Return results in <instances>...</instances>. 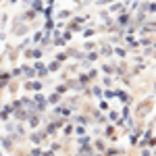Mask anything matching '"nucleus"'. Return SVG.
<instances>
[{
    "instance_id": "1",
    "label": "nucleus",
    "mask_w": 156,
    "mask_h": 156,
    "mask_svg": "<svg viewBox=\"0 0 156 156\" xmlns=\"http://www.w3.org/2000/svg\"><path fill=\"white\" fill-rule=\"evenodd\" d=\"M46 137H48L46 131H34V133L29 135V142H31L34 146H42V144L46 142Z\"/></svg>"
},
{
    "instance_id": "2",
    "label": "nucleus",
    "mask_w": 156,
    "mask_h": 156,
    "mask_svg": "<svg viewBox=\"0 0 156 156\" xmlns=\"http://www.w3.org/2000/svg\"><path fill=\"white\" fill-rule=\"evenodd\" d=\"M34 102H36V106H38V113H44V110H46V104H48V98L40 92V94H34Z\"/></svg>"
},
{
    "instance_id": "3",
    "label": "nucleus",
    "mask_w": 156,
    "mask_h": 156,
    "mask_svg": "<svg viewBox=\"0 0 156 156\" xmlns=\"http://www.w3.org/2000/svg\"><path fill=\"white\" fill-rule=\"evenodd\" d=\"M25 58H34V60H42V54H44V48H27L25 52Z\"/></svg>"
},
{
    "instance_id": "4",
    "label": "nucleus",
    "mask_w": 156,
    "mask_h": 156,
    "mask_svg": "<svg viewBox=\"0 0 156 156\" xmlns=\"http://www.w3.org/2000/svg\"><path fill=\"white\" fill-rule=\"evenodd\" d=\"M42 85H44V83H42L40 79H34V81H25L23 87H25L27 92H36V94H40V92H42Z\"/></svg>"
},
{
    "instance_id": "5",
    "label": "nucleus",
    "mask_w": 156,
    "mask_h": 156,
    "mask_svg": "<svg viewBox=\"0 0 156 156\" xmlns=\"http://www.w3.org/2000/svg\"><path fill=\"white\" fill-rule=\"evenodd\" d=\"M21 71H23V75L27 77V81H34V79L38 77V73H36L34 65H21Z\"/></svg>"
},
{
    "instance_id": "6",
    "label": "nucleus",
    "mask_w": 156,
    "mask_h": 156,
    "mask_svg": "<svg viewBox=\"0 0 156 156\" xmlns=\"http://www.w3.org/2000/svg\"><path fill=\"white\" fill-rule=\"evenodd\" d=\"M10 79H13L10 71H2V73H0V90H4V87H10Z\"/></svg>"
},
{
    "instance_id": "7",
    "label": "nucleus",
    "mask_w": 156,
    "mask_h": 156,
    "mask_svg": "<svg viewBox=\"0 0 156 156\" xmlns=\"http://www.w3.org/2000/svg\"><path fill=\"white\" fill-rule=\"evenodd\" d=\"M34 69H36V73H38V77H40V79L48 75V67H46L42 60H36V63H34Z\"/></svg>"
},
{
    "instance_id": "8",
    "label": "nucleus",
    "mask_w": 156,
    "mask_h": 156,
    "mask_svg": "<svg viewBox=\"0 0 156 156\" xmlns=\"http://www.w3.org/2000/svg\"><path fill=\"white\" fill-rule=\"evenodd\" d=\"M13 115V106L10 104H4L2 106V110H0V121L2 123H8V117Z\"/></svg>"
},
{
    "instance_id": "9",
    "label": "nucleus",
    "mask_w": 156,
    "mask_h": 156,
    "mask_svg": "<svg viewBox=\"0 0 156 156\" xmlns=\"http://www.w3.org/2000/svg\"><path fill=\"white\" fill-rule=\"evenodd\" d=\"M54 115H56V117H63V119H67L69 115H71V108H67V106L58 104V106H54Z\"/></svg>"
},
{
    "instance_id": "10",
    "label": "nucleus",
    "mask_w": 156,
    "mask_h": 156,
    "mask_svg": "<svg viewBox=\"0 0 156 156\" xmlns=\"http://www.w3.org/2000/svg\"><path fill=\"white\" fill-rule=\"evenodd\" d=\"M27 123H29V129H38L40 125H42V117L40 115H34V117H29Z\"/></svg>"
},
{
    "instance_id": "11",
    "label": "nucleus",
    "mask_w": 156,
    "mask_h": 156,
    "mask_svg": "<svg viewBox=\"0 0 156 156\" xmlns=\"http://www.w3.org/2000/svg\"><path fill=\"white\" fill-rule=\"evenodd\" d=\"M44 2H40V0H34V2H29V8L34 10V13H44Z\"/></svg>"
},
{
    "instance_id": "12",
    "label": "nucleus",
    "mask_w": 156,
    "mask_h": 156,
    "mask_svg": "<svg viewBox=\"0 0 156 156\" xmlns=\"http://www.w3.org/2000/svg\"><path fill=\"white\" fill-rule=\"evenodd\" d=\"M58 102H60V94H50L48 96V104H52V106H58Z\"/></svg>"
},
{
    "instance_id": "13",
    "label": "nucleus",
    "mask_w": 156,
    "mask_h": 156,
    "mask_svg": "<svg viewBox=\"0 0 156 156\" xmlns=\"http://www.w3.org/2000/svg\"><path fill=\"white\" fill-rule=\"evenodd\" d=\"M44 31H36V34H31V44H42V40H44Z\"/></svg>"
},
{
    "instance_id": "14",
    "label": "nucleus",
    "mask_w": 156,
    "mask_h": 156,
    "mask_svg": "<svg viewBox=\"0 0 156 156\" xmlns=\"http://www.w3.org/2000/svg\"><path fill=\"white\" fill-rule=\"evenodd\" d=\"M2 148H4V150H10V148H13V137H10V135L2 137Z\"/></svg>"
},
{
    "instance_id": "15",
    "label": "nucleus",
    "mask_w": 156,
    "mask_h": 156,
    "mask_svg": "<svg viewBox=\"0 0 156 156\" xmlns=\"http://www.w3.org/2000/svg\"><path fill=\"white\" fill-rule=\"evenodd\" d=\"M58 69H60V63H58V60H52V63L48 65V71H50V73H56Z\"/></svg>"
},
{
    "instance_id": "16",
    "label": "nucleus",
    "mask_w": 156,
    "mask_h": 156,
    "mask_svg": "<svg viewBox=\"0 0 156 156\" xmlns=\"http://www.w3.org/2000/svg\"><path fill=\"white\" fill-rule=\"evenodd\" d=\"M29 154H31V156H44V150H42V146H34Z\"/></svg>"
},
{
    "instance_id": "17",
    "label": "nucleus",
    "mask_w": 156,
    "mask_h": 156,
    "mask_svg": "<svg viewBox=\"0 0 156 156\" xmlns=\"http://www.w3.org/2000/svg\"><path fill=\"white\" fill-rule=\"evenodd\" d=\"M34 17H36V13H34V10L29 8V10H27V13L23 15V21H29V23H31V21H34Z\"/></svg>"
},
{
    "instance_id": "18",
    "label": "nucleus",
    "mask_w": 156,
    "mask_h": 156,
    "mask_svg": "<svg viewBox=\"0 0 156 156\" xmlns=\"http://www.w3.org/2000/svg\"><path fill=\"white\" fill-rule=\"evenodd\" d=\"M10 75H13V77H19V75H23V71H21V67H17V69H13V71H10Z\"/></svg>"
},
{
    "instance_id": "19",
    "label": "nucleus",
    "mask_w": 156,
    "mask_h": 156,
    "mask_svg": "<svg viewBox=\"0 0 156 156\" xmlns=\"http://www.w3.org/2000/svg\"><path fill=\"white\" fill-rule=\"evenodd\" d=\"M54 92H56V94H65V92H67V85H63V83H60V85H56V90H54Z\"/></svg>"
},
{
    "instance_id": "20",
    "label": "nucleus",
    "mask_w": 156,
    "mask_h": 156,
    "mask_svg": "<svg viewBox=\"0 0 156 156\" xmlns=\"http://www.w3.org/2000/svg\"><path fill=\"white\" fill-rule=\"evenodd\" d=\"M83 131H85L83 125H77V127H75V133H77V135H83Z\"/></svg>"
},
{
    "instance_id": "21",
    "label": "nucleus",
    "mask_w": 156,
    "mask_h": 156,
    "mask_svg": "<svg viewBox=\"0 0 156 156\" xmlns=\"http://www.w3.org/2000/svg\"><path fill=\"white\" fill-rule=\"evenodd\" d=\"M63 131H65L67 135H69V133H73V125H65V129H63Z\"/></svg>"
},
{
    "instance_id": "22",
    "label": "nucleus",
    "mask_w": 156,
    "mask_h": 156,
    "mask_svg": "<svg viewBox=\"0 0 156 156\" xmlns=\"http://www.w3.org/2000/svg\"><path fill=\"white\" fill-rule=\"evenodd\" d=\"M69 15H71L69 10H60V13H58V19H63V17H69Z\"/></svg>"
},
{
    "instance_id": "23",
    "label": "nucleus",
    "mask_w": 156,
    "mask_h": 156,
    "mask_svg": "<svg viewBox=\"0 0 156 156\" xmlns=\"http://www.w3.org/2000/svg\"><path fill=\"white\" fill-rule=\"evenodd\" d=\"M63 40L67 42V40H71V31H65V36H63Z\"/></svg>"
},
{
    "instance_id": "24",
    "label": "nucleus",
    "mask_w": 156,
    "mask_h": 156,
    "mask_svg": "<svg viewBox=\"0 0 156 156\" xmlns=\"http://www.w3.org/2000/svg\"><path fill=\"white\" fill-rule=\"evenodd\" d=\"M79 83H87V75H81L79 77Z\"/></svg>"
},
{
    "instance_id": "25",
    "label": "nucleus",
    "mask_w": 156,
    "mask_h": 156,
    "mask_svg": "<svg viewBox=\"0 0 156 156\" xmlns=\"http://www.w3.org/2000/svg\"><path fill=\"white\" fill-rule=\"evenodd\" d=\"M44 156H54V152L52 150H44Z\"/></svg>"
},
{
    "instance_id": "26",
    "label": "nucleus",
    "mask_w": 156,
    "mask_h": 156,
    "mask_svg": "<svg viewBox=\"0 0 156 156\" xmlns=\"http://www.w3.org/2000/svg\"><path fill=\"white\" fill-rule=\"evenodd\" d=\"M0 60H2V56H0Z\"/></svg>"
},
{
    "instance_id": "27",
    "label": "nucleus",
    "mask_w": 156,
    "mask_h": 156,
    "mask_svg": "<svg viewBox=\"0 0 156 156\" xmlns=\"http://www.w3.org/2000/svg\"><path fill=\"white\" fill-rule=\"evenodd\" d=\"M0 156H2V152H0Z\"/></svg>"
}]
</instances>
